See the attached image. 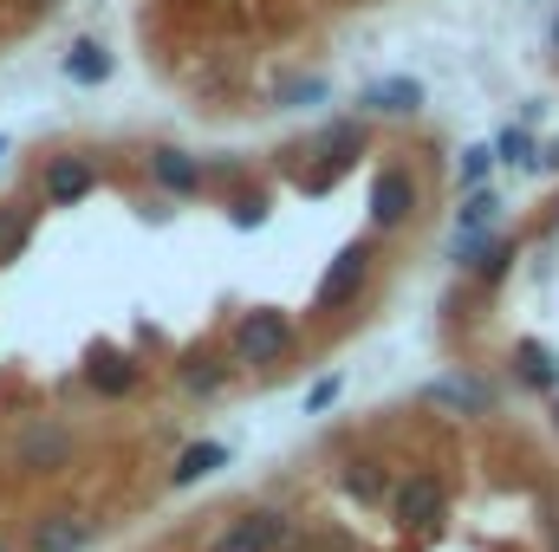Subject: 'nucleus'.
<instances>
[{"instance_id":"nucleus-1","label":"nucleus","mask_w":559,"mask_h":552,"mask_svg":"<svg viewBox=\"0 0 559 552\" xmlns=\"http://www.w3.org/2000/svg\"><path fill=\"white\" fill-rule=\"evenodd\" d=\"M358 156H371V118L345 111V118H325L306 143H293L280 163L293 169V182H299L306 195H332V189H338V176H345V169H358Z\"/></svg>"},{"instance_id":"nucleus-2","label":"nucleus","mask_w":559,"mask_h":552,"mask_svg":"<svg viewBox=\"0 0 559 552\" xmlns=\"http://www.w3.org/2000/svg\"><path fill=\"white\" fill-rule=\"evenodd\" d=\"M228 358H235V371L241 377H274L293 364V351H299V319L293 312H280V305H248L235 325H228Z\"/></svg>"},{"instance_id":"nucleus-3","label":"nucleus","mask_w":559,"mask_h":552,"mask_svg":"<svg viewBox=\"0 0 559 552\" xmlns=\"http://www.w3.org/2000/svg\"><path fill=\"white\" fill-rule=\"evenodd\" d=\"M449 501H455V481L442 475V461H417V468H397V488H391L384 514H391V527H397V533L429 540V533H442Z\"/></svg>"},{"instance_id":"nucleus-4","label":"nucleus","mask_w":559,"mask_h":552,"mask_svg":"<svg viewBox=\"0 0 559 552\" xmlns=\"http://www.w3.org/2000/svg\"><path fill=\"white\" fill-rule=\"evenodd\" d=\"M7 461H13V475H26V481H59V475L79 461V429H72L66 416H26V422L13 429Z\"/></svg>"},{"instance_id":"nucleus-5","label":"nucleus","mask_w":559,"mask_h":552,"mask_svg":"<svg viewBox=\"0 0 559 552\" xmlns=\"http://www.w3.org/2000/svg\"><path fill=\"white\" fill-rule=\"evenodd\" d=\"M371 274H378V241H345L332 261H325V274L312 286V319H345V312H358V299L371 292Z\"/></svg>"},{"instance_id":"nucleus-6","label":"nucleus","mask_w":559,"mask_h":552,"mask_svg":"<svg viewBox=\"0 0 559 552\" xmlns=\"http://www.w3.org/2000/svg\"><path fill=\"white\" fill-rule=\"evenodd\" d=\"M417 215H423V176L411 163H378L371 189H365L371 235H404V228H417Z\"/></svg>"},{"instance_id":"nucleus-7","label":"nucleus","mask_w":559,"mask_h":552,"mask_svg":"<svg viewBox=\"0 0 559 552\" xmlns=\"http://www.w3.org/2000/svg\"><path fill=\"white\" fill-rule=\"evenodd\" d=\"M293 527H299V514H293V507L261 501V507H241L235 520H222V527L202 540V552H286Z\"/></svg>"},{"instance_id":"nucleus-8","label":"nucleus","mask_w":559,"mask_h":552,"mask_svg":"<svg viewBox=\"0 0 559 552\" xmlns=\"http://www.w3.org/2000/svg\"><path fill=\"white\" fill-rule=\"evenodd\" d=\"M98 182H105V163L92 149H52L39 163V202L46 208H79L85 195H98Z\"/></svg>"},{"instance_id":"nucleus-9","label":"nucleus","mask_w":559,"mask_h":552,"mask_svg":"<svg viewBox=\"0 0 559 552\" xmlns=\"http://www.w3.org/2000/svg\"><path fill=\"white\" fill-rule=\"evenodd\" d=\"M169 377H176V391L189 397V404H215V397H228L235 391V358H228V345H189V351H176V364H169Z\"/></svg>"},{"instance_id":"nucleus-10","label":"nucleus","mask_w":559,"mask_h":552,"mask_svg":"<svg viewBox=\"0 0 559 552\" xmlns=\"http://www.w3.org/2000/svg\"><path fill=\"white\" fill-rule=\"evenodd\" d=\"M143 176H150L156 195H169V202L209 195V156H195V149H182V143H150V149H143Z\"/></svg>"},{"instance_id":"nucleus-11","label":"nucleus","mask_w":559,"mask_h":552,"mask_svg":"<svg viewBox=\"0 0 559 552\" xmlns=\"http://www.w3.org/2000/svg\"><path fill=\"white\" fill-rule=\"evenodd\" d=\"M92 540H98V520L85 507H39L26 520L20 552H92Z\"/></svg>"},{"instance_id":"nucleus-12","label":"nucleus","mask_w":559,"mask_h":552,"mask_svg":"<svg viewBox=\"0 0 559 552\" xmlns=\"http://www.w3.org/2000/svg\"><path fill=\"white\" fill-rule=\"evenodd\" d=\"M423 105H429V92L411 72H384V79L358 85V118H371V124H411V118H423Z\"/></svg>"},{"instance_id":"nucleus-13","label":"nucleus","mask_w":559,"mask_h":552,"mask_svg":"<svg viewBox=\"0 0 559 552\" xmlns=\"http://www.w3.org/2000/svg\"><path fill=\"white\" fill-rule=\"evenodd\" d=\"M79 377H85V391H92L98 404H124V397L143 391V364L124 351V345H92Z\"/></svg>"},{"instance_id":"nucleus-14","label":"nucleus","mask_w":559,"mask_h":552,"mask_svg":"<svg viewBox=\"0 0 559 552\" xmlns=\"http://www.w3.org/2000/svg\"><path fill=\"white\" fill-rule=\"evenodd\" d=\"M449 261L462 267V274L475 279V286H501V279L521 267V235H488V241H449Z\"/></svg>"},{"instance_id":"nucleus-15","label":"nucleus","mask_w":559,"mask_h":552,"mask_svg":"<svg viewBox=\"0 0 559 552\" xmlns=\"http://www.w3.org/2000/svg\"><path fill=\"white\" fill-rule=\"evenodd\" d=\"M391 488H397V468H391L378 448H358V455H345V461H338V494H345V501H358V507H378V514H384Z\"/></svg>"},{"instance_id":"nucleus-16","label":"nucleus","mask_w":559,"mask_h":552,"mask_svg":"<svg viewBox=\"0 0 559 552\" xmlns=\"http://www.w3.org/2000/svg\"><path fill=\"white\" fill-rule=\"evenodd\" d=\"M423 404H436L449 416H495L501 410V391L488 377H475V371H449V377L423 384Z\"/></svg>"},{"instance_id":"nucleus-17","label":"nucleus","mask_w":559,"mask_h":552,"mask_svg":"<svg viewBox=\"0 0 559 552\" xmlns=\"http://www.w3.org/2000/svg\"><path fill=\"white\" fill-rule=\"evenodd\" d=\"M228 461H235V448H228L222 435H195V442H182V448H176V461H169V475H163V481L182 494V488H202L209 475H222Z\"/></svg>"},{"instance_id":"nucleus-18","label":"nucleus","mask_w":559,"mask_h":552,"mask_svg":"<svg viewBox=\"0 0 559 552\" xmlns=\"http://www.w3.org/2000/svg\"><path fill=\"white\" fill-rule=\"evenodd\" d=\"M508 377L534 397H559V351L540 338H514L508 345Z\"/></svg>"},{"instance_id":"nucleus-19","label":"nucleus","mask_w":559,"mask_h":552,"mask_svg":"<svg viewBox=\"0 0 559 552\" xmlns=\"http://www.w3.org/2000/svg\"><path fill=\"white\" fill-rule=\"evenodd\" d=\"M332 98V79L325 72H280L267 85V111H319Z\"/></svg>"},{"instance_id":"nucleus-20","label":"nucleus","mask_w":559,"mask_h":552,"mask_svg":"<svg viewBox=\"0 0 559 552\" xmlns=\"http://www.w3.org/2000/svg\"><path fill=\"white\" fill-rule=\"evenodd\" d=\"M59 72H66L72 85H85V92H92V85H105V79L118 72V59H111V46H105V39H92V33H85V39H72V46H66Z\"/></svg>"},{"instance_id":"nucleus-21","label":"nucleus","mask_w":559,"mask_h":552,"mask_svg":"<svg viewBox=\"0 0 559 552\" xmlns=\"http://www.w3.org/2000/svg\"><path fill=\"white\" fill-rule=\"evenodd\" d=\"M488 235H501V195H495V182L462 195V208H455V235H449V241H488Z\"/></svg>"},{"instance_id":"nucleus-22","label":"nucleus","mask_w":559,"mask_h":552,"mask_svg":"<svg viewBox=\"0 0 559 552\" xmlns=\"http://www.w3.org/2000/svg\"><path fill=\"white\" fill-rule=\"evenodd\" d=\"M286 552H365V547H358L352 527H338V520H325V514H299Z\"/></svg>"},{"instance_id":"nucleus-23","label":"nucleus","mask_w":559,"mask_h":552,"mask_svg":"<svg viewBox=\"0 0 559 552\" xmlns=\"http://www.w3.org/2000/svg\"><path fill=\"white\" fill-rule=\"evenodd\" d=\"M33 228H39V208H33V202H0V267L26 254Z\"/></svg>"},{"instance_id":"nucleus-24","label":"nucleus","mask_w":559,"mask_h":552,"mask_svg":"<svg viewBox=\"0 0 559 552\" xmlns=\"http://www.w3.org/2000/svg\"><path fill=\"white\" fill-rule=\"evenodd\" d=\"M495 163H501V169H521V176H534V156H540V137H534V131H527V124H501V131H495Z\"/></svg>"},{"instance_id":"nucleus-25","label":"nucleus","mask_w":559,"mask_h":552,"mask_svg":"<svg viewBox=\"0 0 559 552\" xmlns=\"http://www.w3.org/2000/svg\"><path fill=\"white\" fill-rule=\"evenodd\" d=\"M495 143H462V156H455V182H462V195L468 189H488L495 182Z\"/></svg>"},{"instance_id":"nucleus-26","label":"nucleus","mask_w":559,"mask_h":552,"mask_svg":"<svg viewBox=\"0 0 559 552\" xmlns=\"http://www.w3.org/2000/svg\"><path fill=\"white\" fill-rule=\"evenodd\" d=\"M267 215H274V195L267 189H235L228 195V221L235 228H267Z\"/></svg>"},{"instance_id":"nucleus-27","label":"nucleus","mask_w":559,"mask_h":552,"mask_svg":"<svg viewBox=\"0 0 559 552\" xmlns=\"http://www.w3.org/2000/svg\"><path fill=\"white\" fill-rule=\"evenodd\" d=\"M338 397H345V371H325V377H312V384H306L299 410H306V416H325L332 404H338Z\"/></svg>"},{"instance_id":"nucleus-28","label":"nucleus","mask_w":559,"mask_h":552,"mask_svg":"<svg viewBox=\"0 0 559 552\" xmlns=\"http://www.w3.org/2000/svg\"><path fill=\"white\" fill-rule=\"evenodd\" d=\"M534 176H559V143H540V156H534Z\"/></svg>"},{"instance_id":"nucleus-29","label":"nucleus","mask_w":559,"mask_h":552,"mask_svg":"<svg viewBox=\"0 0 559 552\" xmlns=\"http://www.w3.org/2000/svg\"><path fill=\"white\" fill-rule=\"evenodd\" d=\"M547 552H559V501H547Z\"/></svg>"},{"instance_id":"nucleus-30","label":"nucleus","mask_w":559,"mask_h":552,"mask_svg":"<svg viewBox=\"0 0 559 552\" xmlns=\"http://www.w3.org/2000/svg\"><path fill=\"white\" fill-rule=\"evenodd\" d=\"M547 416H554V435H559V397H547Z\"/></svg>"},{"instance_id":"nucleus-31","label":"nucleus","mask_w":559,"mask_h":552,"mask_svg":"<svg viewBox=\"0 0 559 552\" xmlns=\"http://www.w3.org/2000/svg\"><path fill=\"white\" fill-rule=\"evenodd\" d=\"M547 235H554V241H559V208H554V215H547Z\"/></svg>"},{"instance_id":"nucleus-32","label":"nucleus","mask_w":559,"mask_h":552,"mask_svg":"<svg viewBox=\"0 0 559 552\" xmlns=\"http://www.w3.org/2000/svg\"><path fill=\"white\" fill-rule=\"evenodd\" d=\"M547 39H554V52H559V13H554V26H547Z\"/></svg>"},{"instance_id":"nucleus-33","label":"nucleus","mask_w":559,"mask_h":552,"mask_svg":"<svg viewBox=\"0 0 559 552\" xmlns=\"http://www.w3.org/2000/svg\"><path fill=\"white\" fill-rule=\"evenodd\" d=\"M0 552H20V547H13V540H0Z\"/></svg>"},{"instance_id":"nucleus-34","label":"nucleus","mask_w":559,"mask_h":552,"mask_svg":"<svg viewBox=\"0 0 559 552\" xmlns=\"http://www.w3.org/2000/svg\"><path fill=\"white\" fill-rule=\"evenodd\" d=\"M0 156H7V137H0Z\"/></svg>"}]
</instances>
